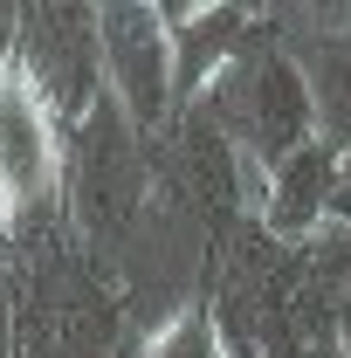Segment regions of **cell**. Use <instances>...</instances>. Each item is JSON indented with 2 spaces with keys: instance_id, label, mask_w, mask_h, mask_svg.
Instances as JSON below:
<instances>
[{
  "instance_id": "1",
  "label": "cell",
  "mask_w": 351,
  "mask_h": 358,
  "mask_svg": "<svg viewBox=\"0 0 351 358\" xmlns=\"http://www.w3.org/2000/svg\"><path fill=\"white\" fill-rule=\"evenodd\" d=\"M207 117L214 131L234 145L241 173L268 179L282 159H296L310 138H317V96L296 55H275V48H241L207 90Z\"/></svg>"
},
{
  "instance_id": "2",
  "label": "cell",
  "mask_w": 351,
  "mask_h": 358,
  "mask_svg": "<svg viewBox=\"0 0 351 358\" xmlns=\"http://www.w3.org/2000/svg\"><path fill=\"white\" fill-rule=\"evenodd\" d=\"M69 152H62V117L21 62L0 69V221L35 214L62 193Z\"/></svg>"
},
{
  "instance_id": "3",
  "label": "cell",
  "mask_w": 351,
  "mask_h": 358,
  "mask_svg": "<svg viewBox=\"0 0 351 358\" xmlns=\"http://www.w3.org/2000/svg\"><path fill=\"white\" fill-rule=\"evenodd\" d=\"M14 62L35 76V90L55 103L62 124H83L89 110L110 96L96 7H35V14H21V55Z\"/></svg>"
},
{
  "instance_id": "4",
  "label": "cell",
  "mask_w": 351,
  "mask_h": 358,
  "mask_svg": "<svg viewBox=\"0 0 351 358\" xmlns=\"http://www.w3.org/2000/svg\"><path fill=\"white\" fill-rule=\"evenodd\" d=\"M69 200L83 207V221L96 234H124L131 214L145 207V159H138V124L124 117L117 96H103L76 124V145H69Z\"/></svg>"
},
{
  "instance_id": "5",
  "label": "cell",
  "mask_w": 351,
  "mask_h": 358,
  "mask_svg": "<svg viewBox=\"0 0 351 358\" xmlns=\"http://www.w3.org/2000/svg\"><path fill=\"white\" fill-rule=\"evenodd\" d=\"M103 21V83L138 131H159L173 110V35L159 7H96Z\"/></svg>"
},
{
  "instance_id": "6",
  "label": "cell",
  "mask_w": 351,
  "mask_h": 358,
  "mask_svg": "<svg viewBox=\"0 0 351 358\" xmlns=\"http://www.w3.org/2000/svg\"><path fill=\"white\" fill-rule=\"evenodd\" d=\"M338 179H345V152L310 138L296 159H282L262 179V221L275 241H310L338 221Z\"/></svg>"
},
{
  "instance_id": "7",
  "label": "cell",
  "mask_w": 351,
  "mask_h": 358,
  "mask_svg": "<svg viewBox=\"0 0 351 358\" xmlns=\"http://www.w3.org/2000/svg\"><path fill=\"white\" fill-rule=\"evenodd\" d=\"M166 14V35H173V83L179 96H207L214 76L241 55L248 35V14L241 7H159Z\"/></svg>"
},
{
  "instance_id": "8",
  "label": "cell",
  "mask_w": 351,
  "mask_h": 358,
  "mask_svg": "<svg viewBox=\"0 0 351 358\" xmlns=\"http://www.w3.org/2000/svg\"><path fill=\"white\" fill-rule=\"evenodd\" d=\"M303 76H310V96H317V138L351 159V35L310 42Z\"/></svg>"
},
{
  "instance_id": "9",
  "label": "cell",
  "mask_w": 351,
  "mask_h": 358,
  "mask_svg": "<svg viewBox=\"0 0 351 358\" xmlns=\"http://www.w3.org/2000/svg\"><path fill=\"white\" fill-rule=\"evenodd\" d=\"M145 358H227V338H220V324H214L207 303H186L179 317H166L152 331Z\"/></svg>"
},
{
  "instance_id": "10",
  "label": "cell",
  "mask_w": 351,
  "mask_h": 358,
  "mask_svg": "<svg viewBox=\"0 0 351 358\" xmlns=\"http://www.w3.org/2000/svg\"><path fill=\"white\" fill-rule=\"evenodd\" d=\"M317 268H324V282H338L351 303V221H331L324 227V241H317Z\"/></svg>"
},
{
  "instance_id": "11",
  "label": "cell",
  "mask_w": 351,
  "mask_h": 358,
  "mask_svg": "<svg viewBox=\"0 0 351 358\" xmlns=\"http://www.w3.org/2000/svg\"><path fill=\"white\" fill-rule=\"evenodd\" d=\"M14 55H21V14H14V7H0V69H7Z\"/></svg>"
},
{
  "instance_id": "12",
  "label": "cell",
  "mask_w": 351,
  "mask_h": 358,
  "mask_svg": "<svg viewBox=\"0 0 351 358\" xmlns=\"http://www.w3.org/2000/svg\"><path fill=\"white\" fill-rule=\"evenodd\" d=\"M338 221H351V159H345V179H338Z\"/></svg>"
},
{
  "instance_id": "13",
  "label": "cell",
  "mask_w": 351,
  "mask_h": 358,
  "mask_svg": "<svg viewBox=\"0 0 351 358\" xmlns=\"http://www.w3.org/2000/svg\"><path fill=\"white\" fill-rule=\"evenodd\" d=\"M338 358H351V317H345V331H338Z\"/></svg>"
}]
</instances>
